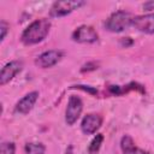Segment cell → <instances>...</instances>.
<instances>
[{
  "mask_svg": "<svg viewBox=\"0 0 154 154\" xmlns=\"http://www.w3.org/2000/svg\"><path fill=\"white\" fill-rule=\"evenodd\" d=\"M51 20L47 18H40L31 22L22 32L20 41L25 46H32L42 42L51 30Z\"/></svg>",
  "mask_w": 154,
  "mask_h": 154,
  "instance_id": "6da1fadb",
  "label": "cell"
},
{
  "mask_svg": "<svg viewBox=\"0 0 154 154\" xmlns=\"http://www.w3.org/2000/svg\"><path fill=\"white\" fill-rule=\"evenodd\" d=\"M132 16L126 11L113 12L105 22V28L111 32H122L132 24Z\"/></svg>",
  "mask_w": 154,
  "mask_h": 154,
  "instance_id": "7a4b0ae2",
  "label": "cell"
},
{
  "mask_svg": "<svg viewBox=\"0 0 154 154\" xmlns=\"http://www.w3.org/2000/svg\"><path fill=\"white\" fill-rule=\"evenodd\" d=\"M83 5H85L84 1L82 0H64V1H55L51 10H49V16L53 18H58V17H64L70 14L71 12H73L75 10H78L79 7H82Z\"/></svg>",
  "mask_w": 154,
  "mask_h": 154,
  "instance_id": "3957f363",
  "label": "cell"
},
{
  "mask_svg": "<svg viewBox=\"0 0 154 154\" xmlns=\"http://www.w3.org/2000/svg\"><path fill=\"white\" fill-rule=\"evenodd\" d=\"M82 111H83L82 100L76 95H71L67 100V106H66V111H65V122H66V124L67 125H73L77 122V119L79 118Z\"/></svg>",
  "mask_w": 154,
  "mask_h": 154,
  "instance_id": "277c9868",
  "label": "cell"
},
{
  "mask_svg": "<svg viewBox=\"0 0 154 154\" xmlns=\"http://www.w3.org/2000/svg\"><path fill=\"white\" fill-rule=\"evenodd\" d=\"M71 38L78 43H94L99 40V35L90 25H79L71 35Z\"/></svg>",
  "mask_w": 154,
  "mask_h": 154,
  "instance_id": "5b68a950",
  "label": "cell"
},
{
  "mask_svg": "<svg viewBox=\"0 0 154 154\" xmlns=\"http://www.w3.org/2000/svg\"><path fill=\"white\" fill-rule=\"evenodd\" d=\"M64 53L60 49H49L43 53H41L36 59H35V65L41 67V69H48L54 66L60 61L63 58Z\"/></svg>",
  "mask_w": 154,
  "mask_h": 154,
  "instance_id": "8992f818",
  "label": "cell"
},
{
  "mask_svg": "<svg viewBox=\"0 0 154 154\" xmlns=\"http://www.w3.org/2000/svg\"><path fill=\"white\" fill-rule=\"evenodd\" d=\"M102 125V117L97 113H88L84 116L81 123V130L85 135L95 134Z\"/></svg>",
  "mask_w": 154,
  "mask_h": 154,
  "instance_id": "52a82bcc",
  "label": "cell"
},
{
  "mask_svg": "<svg viewBox=\"0 0 154 154\" xmlns=\"http://www.w3.org/2000/svg\"><path fill=\"white\" fill-rule=\"evenodd\" d=\"M131 25L141 32L154 34V13H147L134 17Z\"/></svg>",
  "mask_w": 154,
  "mask_h": 154,
  "instance_id": "ba28073f",
  "label": "cell"
},
{
  "mask_svg": "<svg viewBox=\"0 0 154 154\" xmlns=\"http://www.w3.org/2000/svg\"><path fill=\"white\" fill-rule=\"evenodd\" d=\"M22 69H23V63L20 60H12L7 63L1 69L0 72V85H5L11 79H13L14 76L22 71Z\"/></svg>",
  "mask_w": 154,
  "mask_h": 154,
  "instance_id": "9c48e42d",
  "label": "cell"
},
{
  "mask_svg": "<svg viewBox=\"0 0 154 154\" xmlns=\"http://www.w3.org/2000/svg\"><path fill=\"white\" fill-rule=\"evenodd\" d=\"M37 99H38V93H37V91L28 93L26 95H24V96L16 103L14 111H16L17 113H19V114H28V113L32 109V107H34L35 102L37 101Z\"/></svg>",
  "mask_w": 154,
  "mask_h": 154,
  "instance_id": "30bf717a",
  "label": "cell"
},
{
  "mask_svg": "<svg viewBox=\"0 0 154 154\" xmlns=\"http://www.w3.org/2000/svg\"><path fill=\"white\" fill-rule=\"evenodd\" d=\"M120 149H122L123 154H150L148 150L138 148L135 144L132 137L129 136V135H124L122 137V140H120Z\"/></svg>",
  "mask_w": 154,
  "mask_h": 154,
  "instance_id": "8fae6325",
  "label": "cell"
},
{
  "mask_svg": "<svg viewBox=\"0 0 154 154\" xmlns=\"http://www.w3.org/2000/svg\"><path fill=\"white\" fill-rule=\"evenodd\" d=\"M103 142V135L102 134H97L90 142V144L88 146V153L89 154H97L100 148H101V144Z\"/></svg>",
  "mask_w": 154,
  "mask_h": 154,
  "instance_id": "7c38bea8",
  "label": "cell"
},
{
  "mask_svg": "<svg viewBox=\"0 0 154 154\" xmlns=\"http://www.w3.org/2000/svg\"><path fill=\"white\" fill-rule=\"evenodd\" d=\"M46 147L42 143H26L25 153L26 154H45Z\"/></svg>",
  "mask_w": 154,
  "mask_h": 154,
  "instance_id": "4fadbf2b",
  "label": "cell"
},
{
  "mask_svg": "<svg viewBox=\"0 0 154 154\" xmlns=\"http://www.w3.org/2000/svg\"><path fill=\"white\" fill-rule=\"evenodd\" d=\"M16 144L13 142H4L0 146V154H14Z\"/></svg>",
  "mask_w": 154,
  "mask_h": 154,
  "instance_id": "5bb4252c",
  "label": "cell"
},
{
  "mask_svg": "<svg viewBox=\"0 0 154 154\" xmlns=\"http://www.w3.org/2000/svg\"><path fill=\"white\" fill-rule=\"evenodd\" d=\"M10 26H8V24L5 22V20H1V23H0V30H1V41H4V38H5V36H6V34H7V29H8Z\"/></svg>",
  "mask_w": 154,
  "mask_h": 154,
  "instance_id": "9a60e30c",
  "label": "cell"
},
{
  "mask_svg": "<svg viewBox=\"0 0 154 154\" xmlns=\"http://www.w3.org/2000/svg\"><path fill=\"white\" fill-rule=\"evenodd\" d=\"M143 10L144 11H152L154 10V1H147L143 4Z\"/></svg>",
  "mask_w": 154,
  "mask_h": 154,
  "instance_id": "2e32d148",
  "label": "cell"
}]
</instances>
